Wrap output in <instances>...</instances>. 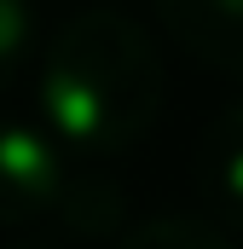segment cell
<instances>
[{
	"label": "cell",
	"instance_id": "1",
	"mask_svg": "<svg viewBox=\"0 0 243 249\" xmlns=\"http://www.w3.org/2000/svg\"><path fill=\"white\" fill-rule=\"evenodd\" d=\"M41 127L75 157H116L156 122L168 75L156 41L110 6L75 12L41 58Z\"/></svg>",
	"mask_w": 243,
	"mask_h": 249
},
{
	"label": "cell",
	"instance_id": "2",
	"mask_svg": "<svg viewBox=\"0 0 243 249\" xmlns=\"http://www.w3.org/2000/svg\"><path fill=\"white\" fill-rule=\"evenodd\" d=\"M64 180V145L41 122L0 116V226H23L52 214Z\"/></svg>",
	"mask_w": 243,
	"mask_h": 249
},
{
	"label": "cell",
	"instance_id": "3",
	"mask_svg": "<svg viewBox=\"0 0 243 249\" xmlns=\"http://www.w3.org/2000/svg\"><path fill=\"white\" fill-rule=\"evenodd\" d=\"M156 12L180 53H191L203 70L243 75V0H156Z\"/></svg>",
	"mask_w": 243,
	"mask_h": 249
},
{
	"label": "cell",
	"instance_id": "4",
	"mask_svg": "<svg viewBox=\"0 0 243 249\" xmlns=\"http://www.w3.org/2000/svg\"><path fill=\"white\" fill-rule=\"evenodd\" d=\"M203 174H208V191L232 214H243V99L226 105L208 122V133H203Z\"/></svg>",
	"mask_w": 243,
	"mask_h": 249
},
{
	"label": "cell",
	"instance_id": "5",
	"mask_svg": "<svg viewBox=\"0 0 243 249\" xmlns=\"http://www.w3.org/2000/svg\"><path fill=\"white\" fill-rule=\"evenodd\" d=\"M52 214L69 220V232H81V238H99V232H116L122 220V191L110 180H93V174H69L58 191V203H52Z\"/></svg>",
	"mask_w": 243,
	"mask_h": 249
},
{
	"label": "cell",
	"instance_id": "6",
	"mask_svg": "<svg viewBox=\"0 0 243 249\" xmlns=\"http://www.w3.org/2000/svg\"><path fill=\"white\" fill-rule=\"evenodd\" d=\"M122 249H232L208 220H191V214H156L145 226H133Z\"/></svg>",
	"mask_w": 243,
	"mask_h": 249
},
{
	"label": "cell",
	"instance_id": "7",
	"mask_svg": "<svg viewBox=\"0 0 243 249\" xmlns=\"http://www.w3.org/2000/svg\"><path fill=\"white\" fill-rule=\"evenodd\" d=\"M29 35H35L29 0H0V87L17 75V64L29 53Z\"/></svg>",
	"mask_w": 243,
	"mask_h": 249
}]
</instances>
